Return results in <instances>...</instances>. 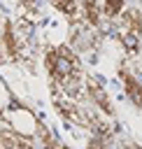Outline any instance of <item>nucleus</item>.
I'll return each instance as SVG.
<instances>
[{
    "label": "nucleus",
    "instance_id": "f257e3e1",
    "mask_svg": "<svg viewBox=\"0 0 142 149\" xmlns=\"http://www.w3.org/2000/svg\"><path fill=\"white\" fill-rule=\"evenodd\" d=\"M2 119H5V126H7L9 130H14V133L21 135V137H30V140L37 135V130H40V126H42L40 116H37L30 107H26L19 98H14L12 105L2 112Z\"/></svg>",
    "mask_w": 142,
    "mask_h": 149
},
{
    "label": "nucleus",
    "instance_id": "f03ea898",
    "mask_svg": "<svg viewBox=\"0 0 142 149\" xmlns=\"http://www.w3.org/2000/svg\"><path fill=\"white\" fill-rule=\"evenodd\" d=\"M119 79H121V84H123L126 98H128L137 109H142V84H140V79H135L128 70H119Z\"/></svg>",
    "mask_w": 142,
    "mask_h": 149
},
{
    "label": "nucleus",
    "instance_id": "7ed1b4c3",
    "mask_svg": "<svg viewBox=\"0 0 142 149\" xmlns=\"http://www.w3.org/2000/svg\"><path fill=\"white\" fill-rule=\"evenodd\" d=\"M100 9H102V16H107V19H116V16L126 9V0H102Z\"/></svg>",
    "mask_w": 142,
    "mask_h": 149
},
{
    "label": "nucleus",
    "instance_id": "20e7f679",
    "mask_svg": "<svg viewBox=\"0 0 142 149\" xmlns=\"http://www.w3.org/2000/svg\"><path fill=\"white\" fill-rule=\"evenodd\" d=\"M12 100H14V95H12V91H9V84L0 77V114L12 105Z\"/></svg>",
    "mask_w": 142,
    "mask_h": 149
}]
</instances>
